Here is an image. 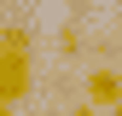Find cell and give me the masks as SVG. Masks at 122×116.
Listing matches in <instances>:
<instances>
[{
	"label": "cell",
	"instance_id": "cell-1",
	"mask_svg": "<svg viewBox=\"0 0 122 116\" xmlns=\"http://www.w3.org/2000/svg\"><path fill=\"white\" fill-rule=\"evenodd\" d=\"M35 87V41L29 29H0V105H18Z\"/></svg>",
	"mask_w": 122,
	"mask_h": 116
},
{
	"label": "cell",
	"instance_id": "cell-2",
	"mask_svg": "<svg viewBox=\"0 0 122 116\" xmlns=\"http://www.w3.org/2000/svg\"><path fill=\"white\" fill-rule=\"evenodd\" d=\"M87 105H93V110H116L122 105V70L99 64L93 76H87Z\"/></svg>",
	"mask_w": 122,
	"mask_h": 116
},
{
	"label": "cell",
	"instance_id": "cell-3",
	"mask_svg": "<svg viewBox=\"0 0 122 116\" xmlns=\"http://www.w3.org/2000/svg\"><path fill=\"white\" fill-rule=\"evenodd\" d=\"M81 47H87V29H81V23L70 18L64 29H58V52H64V58H76V52H81Z\"/></svg>",
	"mask_w": 122,
	"mask_h": 116
},
{
	"label": "cell",
	"instance_id": "cell-4",
	"mask_svg": "<svg viewBox=\"0 0 122 116\" xmlns=\"http://www.w3.org/2000/svg\"><path fill=\"white\" fill-rule=\"evenodd\" d=\"M70 116H105V110H93V105H87V99H81V105H76Z\"/></svg>",
	"mask_w": 122,
	"mask_h": 116
},
{
	"label": "cell",
	"instance_id": "cell-5",
	"mask_svg": "<svg viewBox=\"0 0 122 116\" xmlns=\"http://www.w3.org/2000/svg\"><path fill=\"white\" fill-rule=\"evenodd\" d=\"M64 6H70V12H87V0H64Z\"/></svg>",
	"mask_w": 122,
	"mask_h": 116
},
{
	"label": "cell",
	"instance_id": "cell-6",
	"mask_svg": "<svg viewBox=\"0 0 122 116\" xmlns=\"http://www.w3.org/2000/svg\"><path fill=\"white\" fill-rule=\"evenodd\" d=\"M0 116H18V110H12V105H0Z\"/></svg>",
	"mask_w": 122,
	"mask_h": 116
},
{
	"label": "cell",
	"instance_id": "cell-7",
	"mask_svg": "<svg viewBox=\"0 0 122 116\" xmlns=\"http://www.w3.org/2000/svg\"><path fill=\"white\" fill-rule=\"evenodd\" d=\"M105 116H122V105H116V110H105Z\"/></svg>",
	"mask_w": 122,
	"mask_h": 116
}]
</instances>
